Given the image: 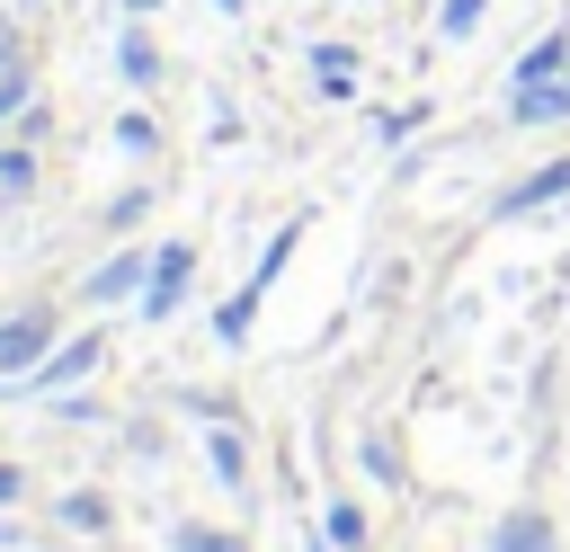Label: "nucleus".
I'll use <instances>...</instances> for the list:
<instances>
[{"instance_id": "obj_2", "label": "nucleus", "mask_w": 570, "mask_h": 552, "mask_svg": "<svg viewBox=\"0 0 570 552\" xmlns=\"http://www.w3.org/2000/svg\"><path fill=\"white\" fill-rule=\"evenodd\" d=\"M517 125H561L570 116V80H517Z\"/></svg>"}, {"instance_id": "obj_11", "label": "nucleus", "mask_w": 570, "mask_h": 552, "mask_svg": "<svg viewBox=\"0 0 570 552\" xmlns=\"http://www.w3.org/2000/svg\"><path fill=\"white\" fill-rule=\"evenodd\" d=\"M347 71H356V53L347 45H321V89H347Z\"/></svg>"}, {"instance_id": "obj_4", "label": "nucleus", "mask_w": 570, "mask_h": 552, "mask_svg": "<svg viewBox=\"0 0 570 552\" xmlns=\"http://www.w3.org/2000/svg\"><path fill=\"white\" fill-rule=\"evenodd\" d=\"M552 196H570V160H552V169H534L525 187H508L499 214H534V205H552Z\"/></svg>"}, {"instance_id": "obj_1", "label": "nucleus", "mask_w": 570, "mask_h": 552, "mask_svg": "<svg viewBox=\"0 0 570 552\" xmlns=\"http://www.w3.org/2000/svg\"><path fill=\"white\" fill-rule=\"evenodd\" d=\"M187 276H196V249H187V240L151 249V294H142V321H169V312H178V294H187Z\"/></svg>"}, {"instance_id": "obj_7", "label": "nucleus", "mask_w": 570, "mask_h": 552, "mask_svg": "<svg viewBox=\"0 0 570 552\" xmlns=\"http://www.w3.org/2000/svg\"><path fill=\"white\" fill-rule=\"evenodd\" d=\"M490 552H552V525H543V516H508Z\"/></svg>"}, {"instance_id": "obj_3", "label": "nucleus", "mask_w": 570, "mask_h": 552, "mask_svg": "<svg viewBox=\"0 0 570 552\" xmlns=\"http://www.w3.org/2000/svg\"><path fill=\"white\" fill-rule=\"evenodd\" d=\"M45 338H53V321H45V312H18V321L0 329V374L36 365V356H45Z\"/></svg>"}, {"instance_id": "obj_17", "label": "nucleus", "mask_w": 570, "mask_h": 552, "mask_svg": "<svg viewBox=\"0 0 570 552\" xmlns=\"http://www.w3.org/2000/svg\"><path fill=\"white\" fill-rule=\"evenodd\" d=\"M214 9H240V0H214Z\"/></svg>"}, {"instance_id": "obj_15", "label": "nucleus", "mask_w": 570, "mask_h": 552, "mask_svg": "<svg viewBox=\"0 0 570 552\" xmlns=\"http://www.w3.org/2000/svg\"><path fill=\"white\" fill-rule=\"evenodd\" d=\"M178 552H240V543H232V534H205V525H187V534H178Z\"/></svg>"}, {"instance_id": "obj_18", "label": "nucleus", "mask_w": 570, "mask_h": 552, "mask_svg": "<svg viewBox=\"0 0 570 552\" xmlns=\"http://www.w3.org/2000/svg\"><path fill=\"white\" fill-rule=\"evenodd\" d=\"M125 9H151V0H125Z\"/></svg>"}, {"instance_id": "obj_13", "label": "nucleus", "mask_w": 570, "mask_h": 552, "mask_svg": "<svg viewBox=\"0 0 570 552\" xmlns=\"http://www.w3.org/2000/svg\"><path fill=\"white\" fill-rule=\"evenodd\" d=\"M27 178H36V160H27V151H0V187H9V196H27Z\"/></svg>"}, {"instance_id": "obj_16", "label": "nucleus", "mask_w": 570, "mask_h": 552, "mask_svg": "<svg viewBox=\"0 0 570 552\" xmlns=\"http://www.w3.org/2000/svg\"><path fill=\"white\" fill-rule=\"evenodd\" d=\"M0 499H18V472H9V463H0Z\"/></svg>"}, {"instance_id": "obj_14", "label": "nucleus", "mask_w": 570, "mask_h": 552, "mask_svg": "<svg viewBox=\"0 0 570 552\" xmlns=\"http://www.w3.org/2000/svg\"><path fill=\"white\" fill-rule=\"evenodd\" d=\"M481 9H490V0H445V36H463V27H481Z\"/></svg>"}, {"instance_id": "obj_10", "label": "nucleus", "mask_w": 570, "mask_h": 552, "mask_svg": "<svg viewBox=\"0 0 570 552\" xmlns=\"http://www.w3.org/2000/svg\"><path fill=\"white\" fill-rule=\"evenodd\" d=\"M116 62H125V80H151V71H160V53H151L142 36H125V53H116Z\"/></svg>"}, {"instance_id": "obj_9", "label": "nucleus", "mask_w": 570, "mask_h": 552, "mask_svg": "<svg viewBox=\"0 0 570 552\" xmlns=\"http://www.w3.org/2000/svg\"><path fill=\"white\" fill-rule=\"evenodd\" d=\"M214 472H223V481H249V454H240L232 427H214Z\"/></svg>"}, {"instance_id": "obj_19", "label": "nucleus", "mask_w": 570, "mask_h": 552, "mask_svg": "<svg viewBox=\"0 0 570 552\" xmlns=\"http://www.w3.org/2000/svg\"><path fill=\"white\" fill-rule=\"evenodd\" d=\"M0 45H9V18H0Z\"/></svg>"}, {"instance_id": "obj_5", "label": "nucleus", "mask_w": 570, "mask_h": 552, "mask_svg": "<svg viewBox=\"0 0 570 552\" xmlns=\"http://www.w3.org/2000/svg\"><path fill=\"white\" fill-rule=\"evenodd\" d=\"M570 71V36H543V45H525V62H517V80H561Z\"/></svg>"}, {"instance_id": "obj_12", "label": "nucleus", "mask_w": 570, "mask_h": 552, "mask_svg": "<svg viewBox=\"0 0 570 552\" xmlns=\"http://www.w3.org/2000/svg\"><path fill=\"white\" fill-rule=\"evenodd\" d=\"M330 543H365V516H356V507H347V499H338V507H330Z\"/></svg>"}, {"instance_id": "obj_20", "label": "nucleus", "mask_w": 570, "mask_h": 552, "mask_svg": "<svg viewBox=\"0 0 570 552\" xmlns=\"http://www.w3.org/2000/svg\"><path fill=\"white\" fill-rule=\"evenodd\" d=\"M561 80H570V71H561Z\"/></svg>"}, {"instance_id": "obj_8", "label": "nucleus", "mask_w": 570, "mask_h": 552, "mask_svg": "<svg viewBox=\"0 0 570 552\" xmlns=\"http://www.w3.org/2000/svg\"><path fill=\"white\" fill-rule=\"evenodd\" d=\"M134 285H142V258H116V267H98V276H89V294H98V303H107V294H134Z\"/></svg>"}, {"instance_id": "obj_6", "label": "nucleus", "mask_w": 570, "mask_h": 552, "mask_svg": "<svg viewBox=\"0 0 570 552\" xmlns=\"http://www.w3.org/2000/svg\"><path fill=\"white\" fill-rule=\"evenodd\" d=\"M89 365H98V338H71V347H62V356H45L27 383H71V374H89Z\"/></svg>"}]
</instances>
